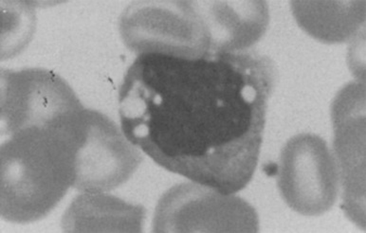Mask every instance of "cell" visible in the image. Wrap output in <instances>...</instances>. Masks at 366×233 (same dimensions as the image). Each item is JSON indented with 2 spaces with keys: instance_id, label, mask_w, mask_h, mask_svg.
<instances>
[{
  "instance_id": "cell-4",
  "label": "cell",
  "mask_w": 366,
  "mask_h": 233,
  "mask_svg": "<svg viewBox=\"0 0 366 233\" xmlns=\"http://www.w3.org/2000/svg\"><path fill=\"white\" fill-rule=\"evenodd\" d=\"M153 226L155 232H257L259 220L242 198L193 182L162 195Z\"/></svg>"
},
{
  "instance_id": "cell-7",
  "label": "cell",
  "mask_w": 366,
  "mask_h": 233,
  "mask_svg": "<svg viewBox=\"0 0 366 233\" xmlns=\"http://www.w3.org/2000/svg\"><path fill=\"white\" fill-rule=\"evenodd\" d=\"M290 4L298 25L322 43L347 42L365 25L364 0H293Z\"/></svg>"
},
{
  "instance_id": "cell-8",
  "label": "cell",
  "mask_w": 366,
  "mask_h": 233,
  "mask_svg": "<svg viewBox=\"0 0 366 233\" xmlns=\"http://www.w3.org/2000/svg\"><path fill=\"white\" fill-rule=\"evenodd\" d=\"M144 211L142 207L132 206L109 195L101 194H84L71 204V208L64 217V227L66 231L76 232L79 227L103 226L106 220L107 226H141Z\"/></svg>"
},
{
  "instance_id": "cell-1",
  "label": "cell",
  "mask_w": 366,
  "mask_h": 233,
  "mask_svg": "<svg viewBox=\"0 0 366 233\" xmlns=\"http://www.w3.org/2000/svg\"><path fill=\"white\" fill-rule=\"evenodd\" d=\"M274 61L254 51L138 54L119 90L124 136L159 166L232 194L259 159Z\"/></svg>"
},
{
  "instance_id": "cell-6",
  "label": "cell",
  "mask_w": 366,
  "mask_h": 233,
  "mask_svg": "<svg viewBox=\"0 0 366 233\" xmlns=\"http://www.w3.org/2000/svg\"><path fill=\"white\" fill-rule=\"evenodd\" d=\"M334 149L338 159L347 214L358 224L364 214L365 160L359 157L360 138L365 136V84L351 83L337 95L332 106ZM362 221V220H361ZM364 225V223H362Z\"/></svg>"
},
{
  "instance_id": "cell-2",
  "label": "cell",
  "mask_w": 366,
  "mask_h": 233,
  "mask_svg": "<svg viewBox=\"0 0 366 233\" xmlns=\"http://www.w3.org/2000/svg\"><path fill=\"white\" fill-rule=\"evenodd\" d=\"M94 110L75 93L1 111V215L14 223L46 217L76 182L78 153Z\"/></svg>"
},
{
  "instance_id": "cell-3",
  "label": "cell",
  "mask_w": 366,
  "mask_h": 233,
  "mask_svg": "<svg viewBox=\"0 0 366 233\" xmlns=\"http://www.w3.org/2000/svg\"><path fill=\"white\" fill-rule=\"evenodd\" d=\"M122 37L136 54L162 52L199 56L219 51L206 1H139L120 20Z\"/></svg>"
},
{
  "instance_id": "cell-5",
  "label": "cell",
  "mask_w": 366,
  "mask_h": 233,
  "mask_svg": "<svg viewBox=\"0 0 366 233\" xmlns=\"http://www.w3.org/2000/svg\"><path fill=\"white\" fill-rule=\"evenodd\" d=\"M277 184L293 211L315 217L330 211L339 192V169L327 142L315 134L292 137L282 149Z\"/></svg>"
}]
</instances>
